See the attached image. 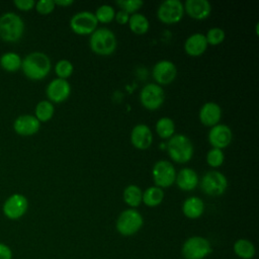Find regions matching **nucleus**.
<instances>
[{
	"label": "nucleus",
	"instance_id": "9b49d317",
	"mask_svg": "<svg viewBox=\"0 0 259 259\" xmlns=\"http://www.w3.org/2000/svg\"><path fill=\"white\" fill-rule=\"evenodd\" d=\"M164 100L165 92L162 86L158 85L157 83H148L141 89V104L149 110H156L160 108L163 105Z\"/></svg>",
	"mask_w": 259,
	"mask_h": 259
},
{
	"label": "nucleus",
	"instance_id": "4468645a",
	"mask_svg": "<svg viewBox=\"0 0 259 259\" xmlns=\"http://www.w3.org/2000/svg\"><path fill=\"white\" fill-rule=\"evenodd\" d=\"M207 140L212 148L223 150L232 143L233 132L229 125L225 123H218L210 127Z\"/></svg>",
	"mask_w": 259,
	"mask_h": 259
},
{
	"label": "nucleus",
	"instance_id": "473e14b6",
	"mask_svg": "<svg viewBox=\"0 0 259 259\" xmlns=\"http://www.w3.org/2000/svg\"><path fill=\"white\" fill-rule=\"evenodd\" d=\"M204 35H205L207 45H211V46H218V45L222 44L226 38L225 30L218 26L209 28L207 30L206 34H204Z\"/></svg>",
	"mask_w": 259,
	"mask_h": 259
},
{
	"label": "nucleus",
	"instance_id": "6ab92c4d",
	"mask_svg": "<svg viewBox=\"0 0 259 259\" xmlns=\"http://www.w3.org/2000/svg\"><path fill=\"white\" fill-rule=\"evenodd\" d=\"M198 117L202 124L211 127L220 123L222 118V108L217 102L207 101L200 107Z\"/></svg>",
	"mask_w": 259,
	"mask_h": 259
},
{
	"label": "nucleus",
	"instance_id": "2eb2a0df",
	"mask_svg": "<svg viewBox=\"0 0 259 259\" xmlns=\"http://www.w3.org/2000/svg\"><path fill=\"white\" fill-rule=\"evenodd\" d=\"M47 97L49 98V101L52 103H61L68 99V97L71 94V85L70 83L61 78L53 79L47 86L46 89Z\"/></svg>",
	"mask_w": 259,
	"mask_h": 259
},
{
	"label": "nucleus",
	"instance_id": "393cba45",
	"mask_svg": "<svg viewBox=\"0 0 259 259\" xmlns=\"http://www.w3.org/2000/svg\"><path fill=\"white\" fill-rule=\"evenodd\" d=\"M164 199V191L158 186H150L143 191L142 202L149 207H155L162 203Z\"/></svg>",
	"mask_w": 259,
	"mask_h": 259
},
{
	"label": "nucleus",
	"instance_id": "0eeeda50",
	"mask_svg": "<svg viewBox=\"0 0 259 259\" xmlns=\"http://www.w3.org/2000/svg\"><path fill=\"white\" fill-rule=\"evenodd\" d=\"M201 190L209 196H220L228 188V179L218 170L207 171L200 180Z\"/></svg>",
	"mask_w": 259,
	"mask_h": 259
},
{
	"label": "nucleus",
	"instance_id": "bb28decb",
	"mask_svg": "<svg viewBox=\"0 0 259 259\" xmlns=\"http://www.w3.org/2000/svg\"><path fill=\"white\" fill-rule=\"evenodd\" d=\"M155 130L157 135L161 139L169 140L175 134V122L172 118L168 116L160 117L155 124Z\"/></svg>",
	"mask_w": 259,
	"mask_h": 259
},
{
	"label": "nucleus",
	"instance_id": "58836bf2",
	"mask_svg": "<svg viewBox=\"0 0 259 259\" xmlns=\"http://www.w3.org/2000/svg\"><path fill=\"white\" fill-rule=\"evenodd\" d=\"M74 2L73 0H56L55 4L58 6H64V7H68L70 5H72Z\"/></svg>",
	"mask_w": 259,
	"mask_h": 259
},
{
	"label": "nucleus",
	"instance_id": "7ed1b4c3",
	"mask_svg": "<svg viewBox=\"0 0 259 259\" xmlns=\"http://www.w3.org/2000/svg\"><path fill=\"white\" fill-rule=\"evenodd\" d=\"M89 46L95 54L99 56H109L115 51L117 39L111 29L99 27L90 34Z\"/></svg>",
	"mask_w": 259,
	"mask_h": 259
},
{
	"label": "nucleus",
	"instance_id": "72a5a7b5",
	"mask_svg": "<svg viewBox=\"0 0 259 259\" xmlns=\"http://www.w3.org/2000/svg\"><path fill=\"white\" fill-rule=\"evenodd\" d=\"M115 3L120 9L126 11L128 14L137 13L138 10L144 5V1L142 0H117Z\"/></svg>",
	"mask_w": 259,
	"mask_h": 259
},
{
	"label": "nucleus",
	"instance_id": "4be33fe9",
	"mask_svg": "<svg viewBox=\"0 0 259 259\" xmlns=\"http://www.w3.org/2000/svg\"><path fill=\"white\" fill-rule=\"evenodd\" d=\"M204 211V202L198 196H189L182 203L183 214L190 220L198 219Z\"/></svg>",
	"mask_w": 259,
	"mask_h": 259
},
{
	"label": "nucleus",
	"instance_id": "aec40b11",
	"mask_svg": "<svg viewBox=\"0 0 259 259\" xmlns=\"http://www.w3.org/2000/svg\"><path fill=\"white\" fill-rule=\"evenodd\" d=\"M207 46L205 35L201 32H194L184 41V51L191 57H199L206 51Z\"/></svg>",
	"mask_w": 259,
	"mask_h": 259
},
{
	"label": "nucleus",
	"instance_id": "c85d7f7f",
	"mask_svg": "<svg viewBox=\"0 0 259 259\" xmlns=\"http://www.w3.org/2000/svg\"><path fill=\"white\" fill-rule=\"evenodd\" d=\"M34 113V116L39 122L49 121L55 113V106L49 100H41L36 104Z\"/></svg>",
	"mask_w": 259,
	"mask_h": 259
},
{
	"label": "nucleus",
	"instance_id": "f3484780",
	"mask_svg": "<svg viewBox=\"0 0 259 259\" xmlns=\"http://www.w3.org/2000/svg\"><path fill=\"white\" fill-rule=\"evenodd\" d=\"M40 122L34 115L23 114L19 115L13 122V128L16 134L23 137H28L36 134L39 131Z\"/></svg>",
	"mask_w": 259,
	"mask_h": 259
},
{
	"label": "nucleus",
	"instance_id": "9d476101",
	"mask_svg": "<svg viewBox=\"0 0 259 259\" xmlns=\"http://www.w3.org/2000/svg\"><path fill=\"white\" fill-rule=\"evenodd\" d=\"M184 15L183 2L180 0H165L158 6L157 17L165 24L179 22Z\"/></svg>",
	"mask_w": 259,
	"mask_h": 259
},
{
	"label": "nucleus",
	"instance_id": "b1692460",
	"mask_svg": "<svg viewBox=\"0 0 259 259\" xmlns=\"http://www.w3.org/2000/svg\"><path fill=\"white\" fill-rule=\"evenodd\" d=\"M143 191L142 189L136 184L127 185L122 192L123 201L131 207L136 208L142 203Z\"/></svg>",
	"mask_w": 259,
	"mask_h": 259
},
{
	"label": "nucleus",
	"instance_id": "423d86ee",
	"mask_svg": "<svg viewBox=\"0 0 259 259\" xmlns=\"http://www.w3.org/2000/svg\"><path fill=\"white\" fill-rule=\"evenodd\" d=\"M209 241L201 236H192L186 239L182 245L181 253L184 259H204L211 253Z\"/></svg>",
	"mask_w": 259,
	"mask_h": 259
},
{
	"label": "nucleus",
	"instance_id": "6e6552de",
	"mask_svg": "<svg viewBox=\"0 0 259 259\" xmlns=\"http://www.w3.org/2000/svg\"><path fill=\"white\" fill-rule=\"evenodd\" d=\"M176 174L177 172L175 167L168 160L157 161L152 169V177L155 186L162 189L170 187L173 183H175Z\"/></svg>",
	"mask_w": 259,
	"mask_h": 259
},
{
	"label": "nucleus",
	"instance_id": "dca6fc26",
	"mask_svg": "<svg viewBox=\"0 0 259 259\" xmlns=\"http://www.w3.org/2000/svg\"><path fill=\"white\" fill-rule=\"evenodd\" d=\"M131 143L139 150L149 149L153 144V133L149 125L145 123L136 124L131 132Z\"/></svg>",
	"mask_w": 259,
	"mask_h": 259
},
{
	"label": "nucleus",
	"instance_id": "e433bc0d",
	"mask_svg": "<svg viewBox=\"0 0 259 259\" xmlns=\"http://www.w3.org/2000/svg\"><path fill=\"white\" fill-rule=\"evenodd\" d=\"M0 259H13L12 249L2 242H0Z\"/></svg>",
	"mask_w": 259,
	"mask_h": 259
},
{
	"label": "nucleus",
	"instance_id": "a878e982",
	"mask_svg": "<svg viewBox=\"0 0 259 259\" xmlns=\"http://www.w3.org/2000/svg\"><path fill=\"white\" fill-rule=\"evenodd\" d=\"M233 250L234 253L241 259H252L256 253L254 244L248 239H238L234 243Z\"/></svg>",
	"mask_w": 259,
	"mask_h": 259
},
{
	"label": "nucleus",
	"instance_id": "7c9ffc66",
	"mask_svg": "<svg viewBox=\"0 0 259 259\" xmlns=\"http://www.w3.org/2000/svg\"><path fill=\"white\" fill-rule=\"evenodd\" d=\"M73 71H74L73 63L69 60L62 59L58 61L57 64L55 65V72L58 78L67 80V78H69L73 74Z\"/></svg>",
	"mask_w": 259,
	"mask_h": 259
},
{
	"label": "nucleus",
	"instance_id": "cd10ccee",
	"mask_svg": "<svg viewBox=\"0 0 259 259\" xmlns=\"http://www.w3.org/2000/svg\"><path fill=\"white\" fill-rule=\"evenodd\" d=\"M21 58L13 52L5 53L0 58V66L7 72H15L21 68Z\"/></svg>",
	"mask_w": 259,
	"mask_h": 259
},
{
	"label": "nucleus",
	"instance_id": "2f4dec72",
	"mask_svg": "<svg viewBox=\"0 0 259 259\" xmlns=\"http://www.w3.org/2000/svg\"><path fill=\"white\" fill-rule=\"evenodd\" d=\"M206 163L211 168L221 167L225 161V154L224 151L217 148H211L206 153Z\"/></svg>",
	"mask_w": 259,
	"mask_h": 259
},
{
	"label": "nucleus",
	"instance_id": "a211bd4d",
	"mask_svg": "<svg viewBox=\"0 0 259 259\" xmlns=\"http://www.w3.org/2000/svg\"><path fill=\"white\" fill-rule=\"evenodd\" d=\"M183 7L184 12L196 20L205 19L211 13V5L207 0H186Z\"/></svg>",
	"mask_w": 259,
	"mask_h": 259
},
{
	"label": "nucleus",
	"instance_id": "c756f323",
	"mask_svg": "<svg viewBox=\"0 0 259 259\" xmlns=\"http://www.w3.org/2000/svg\"><path fill=\"white\" fill-rule=\"evenodd\" d=\"M94 15L98 22L101 23H109L114 19L115 10L109 4H102L96 8Z\"/></svg>",
	"mask_w": 259,
	"mask_h": 259
},
{
	"label": "nucleus",
	"instance_id": "412c9836",
	"mask_svg": "<svg viewBox=\"0 0 259 259\" xmlns=\"http://www.w3.org/2000/svg\"><path fill=\"white\" fill-rule=\"evenodd\" d=\"M199 178L194 169L186 167L182 168L175 178V183L183 191H191L198 185Z\"/></svg>",
	"mask_w": 259,
	"mask_h": 259
},
{
	"label": "nucleus",
	"instance_id": "20e7f679",
	"mask_svg": "<svg viewBox=\"0 0 259 259\" xmlns=\"http://www.w3.org/2000/svg\"><path fill=\"white\" fill-rule=\"evenodd\" d=\"M24 33V22L14 12H6L0 16V37L7 42L18 41Z\"/></svg>",
	"mask_w": 259,
	"mask_h": 259
},
{
	"label": "nucleus",
	"instance_id": "f257e3e1",
	"mask_svg": "<svg viewBox=\"0 0 259 259\" xmlns=\"http://www.w3.org/2000/svg\"><path fill=\"white\" fill-rule=\"evenodd\" d=\"M52 68L50 57L42 52H32L25 56L21 62L24 75L30 80H41L46 78Z\"/></svg>",
	"mask_w": 259,
	"mask_h": 259
},
{
	"label": "nucleus",
	"instance_id": "ddd939ff",
	"mask_svg": "<svg viewBox=\"0 0 259 259\" xmlns=\"http://www.w3.org/2000/svg\"><path fill=\"white\" fill-rule=\"evenodd\" d=\"M152 76L158 85H168L172 83L177 76V68L170 60L158 61L152 70Z\"/></svg>",
	"mask_w": 259,
	"mask_h": 259
},
{
	"label": "nucleus",
	"instance_id": "5701e85b",
	"mask_svg": "<svg viewBox=\"0 0 259 259\" xmlns=\"http://www.w3.org/2000/svg\"><path fill=\"white\" fill-rule=\"evenodd\" d=\"M127 24L130 26V29L135 34H139V35L147 33L150 28L149 19L143 13H140V12L130 15Z\"/></svg>",
	"mask_w": 259,
	"mask_h": 259
},
{
	"label": "nucleus",
	"instance_id": "f8f14e48",
	"mask_svg": "<svg viewBox=\"0 0 259 259\" xmlns=\"http://www.w3.org/2000/svg\"><path fill=\"white\" fill-rule=\"evenodd\" d=\"M28 209L27 198L20 193H14L10 195L3 203L2 210L4 215L12 221L22 218Z\"/></svg>",
	"mask_w": 259,
	"mask_h": 259
},
{
	"label": "nucleus",
	"instance_id": "f03ea898",
	"mask_svg": "<svg viewBox=\"0 0 259 259\" xmlns=\"http://www.w3.org/2000/svg\"><path fill=\"white\" fill-rule=\"evenodd\" d=\"M167 151L172 161L179 164H185L192 159L194 147L187 136L183 134H174L168 140Z\"/></svg>",
	"mask_w": 259,
	"mask_h": 259
},
{
	"label": "nucleus",
	"instance_id": "c9c22d12",
	"mask_svg": "<svg viewBox=\"0 0 259 259\" xmlns=\"http://www.w3.org/2000/svg\"><path fill=\"white\" fill-rule=\"evenodd\" d=\"M14 5L22 11H29L32 8H34L35 2L33 0H15Z\"/></svg>",
	"mask_w": 259,
	"mask_h": 259
},
{
	"label": "nucleus",
	"instance_id": "f704fd0d",
	"mask_svg": "<svg viewBox=\"0 0 259 259\" xmlns=\"http://www.w3.org/2000/svg\"><path fill=\"white\" fill-rule=\"evenodd\" d=\"M55 7H56V4L54 0H39L35 2V5H34V8L36 9V11L42 15L50 14L51 12H53Z\"/></svg>",
	"mask_w": 259,
	"mask_h": 259
},
{
	"label": "nucleus",
	"instance_id": "39448f33",
	"mask_svg": "<svg viewBox=\"0 0 259 259\" xmlns=\"http://www.w3.org/2000/svg\"><path fill=\"white\" fill-rule=\"evenodd\" d=\"M144 225L143 215L136 208H126L122 210L116 219V231L125 237L137 234Z\"/></svg>",
	"mask_w": 259,
	"mask_h": 259
},
{
	"label": "nucleus",
	"instance_id": "4c0bfd02",
	"mask_svg": "<svg viewBox=\"0 0 259 259\" xmlns=\"http://www.w3.org/2000/svg\"><path fill=\"white\" fill-rule=\"evenodd\" d=\"M114 19L119 24H126L128 22V19H130V14L126 11H124L122 9H119L117 12H115Z\"/></svg>",
	"mask_w": 259,
	"mask_h": 259
},
{
	"label": "nucleus",
	"instance_id": "1a4fd4ad",
	"mask_svg": "<svg viewBox=\"0 0 259 259\" xmlns=\"http://www.w3.org/2000/svg\"><path fill=\"white\" fill-rule=\"evenodd\" d=\"M70 28L73 32L79 35H89L96 28L98 21L91 11H79L75 13L70 19Z\"/></svg>",
	"mask_w": 259,
	"mask_h": 259
}]
</instances>
